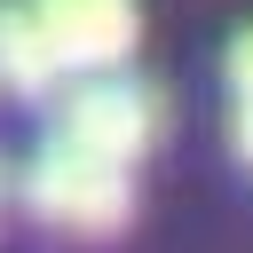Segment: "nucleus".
I'll return each instance as SVG.
<instances>
[{"mask_svg": "<svg viewBox=\"0 0 253 253\" xmlns=\"http://www.w3.org/2000/svg\"><path fill=\"white\" fill-rule=\"evenodd\" d=\"M24 206L47 221V229H71V237H111L126 213H134V182H126V166L119 158H95V150H79V142H63V134H47L40 150H32V166H24Z\"/></svg>", "mask_w": 253, "mask_h": 253, "instance_id": "f257e3e1", "label": "nucleus"}, {"mask_svg": "<svg viewBox=\"0 0 253 253\" xmlns=\"http://www.w3.org/2000/svg\"><path fill=\"white\" fill-rule=\"evenodd\" d=\"M55 134L63 142H79V150H95V158H142V142L158 134V95L142 87V79H126V71H95V79H79L63 103H55Z\"/></svg>", "mask_w": 253, "mask_h": 253, "instance_id": "f03ea898", "label": "nucleus"}, {"mask_svg": "<svg viewBox=\"0 0 253 253\" xmlns=\"http://www.w3.org/2000/svg\"><path fill=\"white\" fill-rule=\"evenodd\" d=\"M32 8L71 71H119L134 55V32H142L134 0H32Z\"/></svg>", "mask_w": 253, "mask_h": 253, "instance_id": "7ed1b4c3", "label": "nucleus"}, {"mask_svg": "<svg viewBox=\"0 0 253 253\" xmlns=\"http://www.w3.org/2000/svg\"><path fill=\"white\" fill-rule=\"evenodd\" d=\"M55 71H63V55H55L47 24H40V8H32V0H0V87L47 95Z\"/></svg>", "mask_w": 253, "mask_h": 253, "instance_id": "20e7f679", "label": "nucleus"}, {"mask_svg": "<svg viewBox=\"0 0 253 253\" xmlns=\"http://www.w3.org/2000/svg\"><path fill=\"white\" fill-rule=\"evenodd\" d=\"M229 142L253 166V32H237V47H229Z\"/></svg>", "mask_w": 253, "mask_h": 253, "instance_id": "39448f33", "label": "nucleus"}, {"mask_svg": "<svg viewBox=\"0 0 253 253\" xmlns=\"http://www.w3.org/2000/svg\"><path fill=\"white\" fill-rule=\"evenodd\" d=\"M0 190H8V166H0Z\"/></svg>", "mask_w": 253, "mask_h": 253, "instance_id": "423d86ee", "label": "nucleus"}]
</instances>
